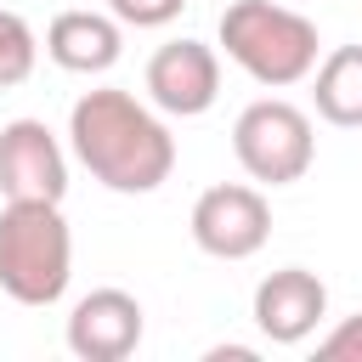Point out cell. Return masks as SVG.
<instances>
[{
    "instance_id": "6",
    "label": "cell",
    "mask_w": 362,
    "mask_h": 362,
    "mask_svg": "<svg viewBox=\"0 0 362 362\" xmlns=\"http://www.w3.org/2000/svg\"><path fill=\"white\" fill-rule=\"evenodd\" d=\"M0 192L6 204H62L68 158L45 119H11L0 130Z\"/></svg>"
},
{
    "instance_id": "2",
    "label": "cell",
    "mask_w": 362,
    "mask_h": 362,
    "mask_svg": "<svg viewBox=\"0 0 362 362\" xmlns=\"http://www.w3.org/2000/svg\"><path fill=\"white\" fill-rule=\"evenodd\" d=\"M221 45L226 57L266 90H288L305 74H317V23L277 0H232L221 11Z\"/></svg>"
},
{
    "instance_id": "7",
    "label": "cell",
    "mask_w": 362,
    "mask_h": 362,
    "mask_svg": "<svg viewBox=\"0 0 362 362\" xmlns=\"http://www.w3.org/2000/svg\"><path fill=\"white\" fill-rule=\"evenodd\" d=\"M147 96L153 107L175 113V119H198L215 107L221 96V62L204 40H170L153 51L147 62Z\"/></svg>"
},
{
    "instance_id": "14",
    "label": "cell",
    "mask_w": 362,
    "mask_h": 362,
    "mask_svg": "<svg viewBox=\"0 0 362 362\" xmlns=\"http://www.w3.org/2000/svg\"><path fill=\"white\" fill-rule=\"evenodd\" d=\"M317 356H328V362H362V311L345 317L339 328H328L317 339Z\"/></svg>"
},
{
    "instance_id": "4",
    "label": "cell",
    "mask_w": 362,
    "mask_h": 362,
    "mask_svg": "<svg viewBox=\"0 0 362 362\" xmlns=\"http://www.w3.org/2000/svg\"><path fill=\"white\" fill-rule=\"evenodd\" d=\"M232 153H238V164L249 170V181H260V187H288V181H300V175L311 170L317 136H311V119H305L294 102L260 96V102H249V107L238 113V124H232Z\"/></svg>"
},
{
    "instance_id": "3",
    "label": "cell",
    "mask_w": 362,
    "mask_h": 362,
    "mask_svg": "<svg viewBox=\"0 0 362 362\" xmlns=\"http://www.w3.org/2000/svg\"><path fill=\"white\" fill-rule=\"evenodd\" d=\"M74 277V232L62 204H6L0 209V288L17 305H57Z\"/></svg>"
},
{
    "instance_id": "8",
    "label": "cell",
    "mask_w": 362,
    "mask_h": 362,
    "mask_svg": "<svg viewBox=\"0 0 362 362\" xmlns=\"http://www.w3.org/2000/svg\"><path fill=\"white\" fill-rule=\"evenodd\" d=\"M141 345V305L124 288H90L68 311V351L79 362H124Z\"/></svg>"
},
{
    "instance_id": "12",
    "label": "cell",
    "mask_w": 362,
    "mask_h": 362,
    "mask_svg": "<svg viewBox=\"0 0 362 362\" xmlns=\"http://www.w3.org/2000/svg\"><path fill=\"white\" fill-rule=\"evenodd\" d=\"M34 62H40V40H34L28 17H17V11L0 6V90L23 85L34 74Z\"/></svg>"
},
{
    "instance_id": "5",
    "label": "cell",
    "mask_w": 362,
    "mask_h": 362,
    "mask_svg": "<svg viewBox=\"0 0 362 362\" xmlns=\"http://www.w3.org/2000/svg\"><path fill=\"white\" fill-rule=\"evenodd\" d=\"M272 238V204L260 187H243V181H221V187H204L198 204H192V243L215 260H249L260 255Z\"/></svg>"
},
{
    "instance_id": "1",
    "label": "cell",
    "mask_w": 362,
    "mask_h": 362,
    "mask_svg": "<svg viewBox=\"0 0 362 362\" xmlns=\"http://www.w3.org/2000/svg\"><path fill=\"white\" fill-rule=\"evenodd\" d=\"M68 136H74V158L107 187V192H158L175 170V136L164 130V119L136 102L130 90H85L68 113Z\"/></svg>"
},
{
    "instance_id": "10",
    "label": "cell",
    "mask_w": 362,
    "mask_h": 362,
    "mask_svg": "<svg viewBox=\"0 0 362 362\" xmlns=\"http://www.w3.org/2000/svg\"><path fill=\"white\" fill-rule=\"evenodd\" d=\"M124 51V23L113 11H57L45 28V57L68 74H107Z\"/></svg>"
},
{
    "instance_id": "11",
    "label": "cell",
    "mask_w": 362,
    "mask_h": 362,
    "mask_svg": "<svg viewBox=\"0 0 362 362\" xmlns=\"http://www.w3.org/2000/svg\"><path fill=\"white\" fill-rule=\"evenodd\" d=\"M311 102L328 124L339 130H362V45H334L317 62L311 79Z\"/></svg>"
},
{
    "instance_id": "9",
    "label": "cell",
    "mask_w": 362,
    "mask_h": 362,
    "mask_svg": "<svg viewBox=\"0 0 362 362\" xmlns=\"http://www.w3.org/2000/svg\"><path fill=\"white\" fill-rule=\"evenodd\" d=\"M322 317H328V288H322L317 272L283 266V272L260 277V288H255V328L272 345H300L305 334H317Z\"/></svg>"
},
{
    "instance_id": "13",
    "label": "cell",
    "mask_w": 362,
    "mask_h": 362,
    "mask_svg": "<svg viewBox=\"0 0 362 362\" xmlns=\"http://www.w3.org/2000/svg\"><path fill=\"white\" fill-rule=\"evenodd\" d=\"M187 0H107V11L124 23V28H164L181 17Z\"/></svg>"
}]
</instances>
